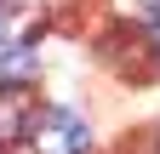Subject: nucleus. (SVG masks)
<instances>
[{
	"mask_svg": "<svg viewBox=\"0 0 160 154\" xmlns=\"http://www.w3.org/2000/svg\"><path fill=\"white\" fill-rule=\"evenodd\" d=\"M103 63L120 74V80H149V74L160 69V46L149 40L143 29H109V40H103Z\"/></svg>",
	"mask_w": 160,
	"mask_h": 154,
	"instance_id": "1",
	"label": "nucleus"
},
{
	"mask_svg": "<svg viewBox=\"0 0 160 154\" xmlns=\"http://www.w3.org/2000/svg\"><path fill=\"white\" fill-rule=\"evenodd\" d=\"M34 148L40 154H86L92 131H86V120H80L74 108H46L40 126H34Z\"/></svg>",
	"mask_w": 160,
	"mask_h": 154,
	"instance_id": "2",
	"label": "nucleus"
},
{
	"mask_svg": "<svg viewBox=\"0 0 160 154\" xmlns=\"http://www.w3.org/2000/svg\"><path fill=\"white\" fill-rule=\"evenodd\" d=\"M40 126V108L23 86H0V148H12V143H23L29 131Z\"/></svg>",
	"mask_w": 160,
	"mask_h": 154,
	"instance_id": "3",
	"label": "nucleus"
},
{
	"mask_svg": "<svg viewBox=\"0 0 160 154\" xmlns=\"http://www.w3.org/2000/svg\"><path fill=\"white\" fill-rule=\"evenodd\" d=\"M29 74H34V57L23 46H0V80L17 86V80H29Z\"/></svg>",
	"mask_w": 160,
	"mask_h": 154,
	"instance_id": "4",
	"label": "nucleus"
},
{
	"mask_svg": "<svg viewBox=\"0 0 160 154\" xmlns=\"http://www.w3.org/2000/svg\"><path fill=\"white\" fill-rule=\"evenodd\" d=\"M126 154H160V137H149V131H143V137L126 143Z\"/></svg>",
	"mask_w": 160,
	"mask_h": 154,
	"instance_id": "5",
	"label": "nucleus"
},
{
	"mask_svg": "<svg viewBox=\"0 0 160 154\" xmlns=\"http://www.w3.org/2000/svg\"><path fill=\"white\" fill-rule=\"evenodd\" d=\"M143 17H160V0H143Z\"/></svg>",
	"mask_w": 160,
	"mask_h": 154,
	"instance_id": "6",
	"label": "nucleus"
},
{
	"mask_svg": "<svg viewBox=\"0 0 160 154\" xmlns=\"http://www.w3.org/2000/svg\"><path fill=\"white\" fill-rule=\"evenodd\" d=\"M154 46H160V40H154Z\"/></svg>",
	"mask_w": 160,
	"mask_h": 154,
	"instance_id": "7",
	"label": "nucleus"
}]
</instances>
